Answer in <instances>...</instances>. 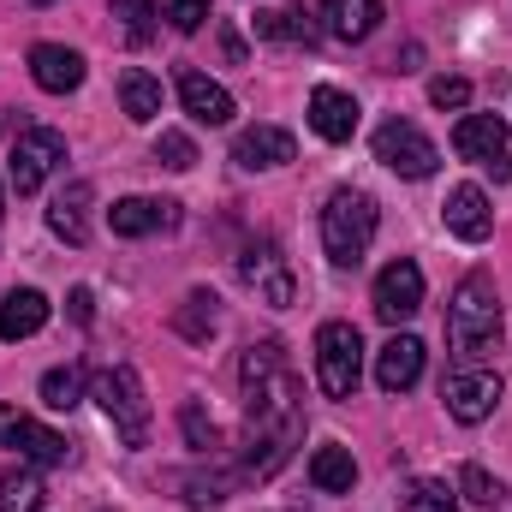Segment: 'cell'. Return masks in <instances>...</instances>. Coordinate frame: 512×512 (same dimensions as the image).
<instances>
[{"instance_id":"cell-33","label":"cell","mask_w":512,"mask_h":512,"mask_svg":"<svg viewBox=\"0 0 512 512\" xmlns=\"http://www.w3.org/2000/svg\"><path fill=\"white\" fill-rule=\"evenodd\" d=\"M167 18H173V30H203V18H209V0H167Z\"/></svg>"},{"instance_id":"cell-6","label":"cell","mask_w":512,"mask_h":512,"mask_svg":"<svg viewBox=\"0 0 512 512\" xmlns=\"http://www.w3.org/2000/svg\"><path fill=\"white\" fill-rule=\"evenodd\" d=\"M376 161L387 173H399V179H429L441 167V149L411 120H387V126H376Z\"/></svg>"},{"instance_id":"cell-27","label":"cell","mask_w":512,"mask_h":512,"mask_svg":"<svg viewBox=\"0 0 512 512\" xmlns=\"http://www.w3.org/2000/svg\"><path fill=\"white\" fill-rule=\"evenodd\" d=\"M399 512H459V501L447 495V483L411 477V483H399Z\"/></svg>"},{"instance_id":"cell-31","label":"cell","mask_w":512,"mask_h":512,"mask_svg":"<svg viewBox=\"0 0 512 512\" xmlns=\"http://www.w3.org/2000/svg\"><path fill=\"white\" fill-rule=\"evenodd\" d=\"M155 161L173 167V173H191V167H197V143H191L185 131H161V137H155Z\"/></svg>"},{"instance_id":"cell-1","label":"cell","mask_w":512,"mask_h":512,"mask_svg":"<svg viewBox=\"0 0 512 512\" xmlns=\"http://www.w3.org/2000/svg\"><path fill=\"white\" fill-rule=\"evenodd\" d=\"M239 399H245V477H274L298 435H304V382L280 340H256L239 358Z\"/></svg>"},{"instance_id":"cell-14","label":"cell","mask_w":512,"mask_h":512,"mask_svg":"<svg viewBox=\"0 0 512 512\" xmlns=\"http://www.w3.org/2000/svg\"><path fill=\"white\" fill-rule=\"evenodd\" d=\"M179 102H185V114H191L197 126H227V120H233V96H227L209 72H197V66L179 72Z\"/></svg>"},{"instance_id":"cell-11","label":"cell","mask_w":512,"mask_h":512,"mask_svg":"<svg viewBox=\"0 0 512 512\" xmlns=\"http://www.w3.org/2000/svg\"><path fill=\"white\" fill-rule=\"evenodd\" d=\"M370 304H376V316L393 322V328H399V322H411V316L423 310V268H417V262H405V256H399V262H387L382 274H376V298H370Z\"/></svg>"},{"instance_id":"cell-35","label":"cell","mask_w":512,"mask_h":512,"mask_svg":"<svg viewBox=\"0 0 512 512\" xmlns=\"http://www.w3.org/2000/svg\"><path fill=\"white\" fill-rule=\"evenodd\" d=\"M66 304H72V322H90V316H96V298H90V286H78Z\"/></svg>"},{"instance_id":"cell-28","label":"cell","mask_w":512,"mask_h":512,"mask_svg":"<svg viewBox=\"0 0 512 512\" xmlns=\"http://www.w3.org/2000/svg\"><path fill=\"white\" fill-rule=\"evenodd\" d=\"M78 399H84V370H78V364L42 376V405H48V411H72Z\"/></svg>"},{"instance_id":"cell-9","label":"cell","mask_w":512,"mask_h":512,"mask_svg":"<svg viewBox=\"0 0 512 512\" xmlns=\"http://www.w3.org/2000/svg\"><path fill=\"white\" fill-rule=\"evenodd\" d=\"M0 447H12L18 459H30V465H66V435H54V429H42L36 417H24L18 405H0Z\"/></svg>"},{"instance_id":"cell-16","label":"cell","mask_w":512,"mask_h":512,"mask_svg":"<svg viewBox=\"0 0 512 512\" xmlns=\"http://www.w3.org/2000/svg\"><path fill=\"white\" fill-rule=\"evenodd\" d=\"M310 126H316V137H328V143H352V131H358V102H352L346 90H334V84H316V90H310Z\"/></svg>"},{"instance_id":"cell-2","label":"cell","mask_w":512,"mask_h":512,"mask_svg":"<svg viewBox=\"0 0 512 512\" xmlns=\"http://www.w3.org/2000/svg\"><path fill=\"white\" fill-rule=\"evenodd\" d=\"M376 227H382L376 197L358 191V185H340V191L322 203V251H328V262H334V268H358V262L370 256Z\"/></svg>"},{"instance_id":"cell-13","label":"cell","mask_w":512,"mask_h":512,"mask_svg":"<svg viewBox=\"0 0 512 512\" xmlns=\"http://www.w3.org/2000/svg\"><path fill=\"white\" fill-rule=\"evenodd\" d=\"M30 78L48 90V96H66L84 84V54L78 48H60V42H36L30 48Z\"/></svg>"},{"instance_id":"cell-34","label":"cell","mask_w":512,"mask_h":512,"mask_svg":"<svg viewBox=\"0 0 512 512\" xmlns=\"http://www.w3.org/2000/svg\"><path fill=\"white\" fill-rule=\"evenodd\" d=\"M429 102H435V108H465V102H471V84H465V78H435V84H429Z\"/></svg>"},{"instance_id":"cell-4","label":"cell","mask_w":512,"mask_h":512,"mask_svg":"<svg viewBox=\"0 0 512 512\" xmlns=\"http://www.w3.org/2000/svg\"><path fill=\"white\" fill-rule=\"evenodd\" d=\"M90 399L108 411V423H114V435H120L126 447H149V399H143V376H137L131 364L102 370V376L90 382Z\"/></svg>"},{"instance_id":"cell-25","label":"cell","mask_w":512,"mask_h":512,"mask_svg":"<svg viewBox=\"0 0 512 512\" xmlns=\"http://www.w3.org/2000/svg\"><path fill=\"white\" fill-rule=\"evenodd\" d=\"M120 108H126V120L137 126H149V120H161V78H149V72H120Z\"/></svg>"},{"instance_id":"cell-30","label":"cell","mask_w":512,"mask_h":512,"mask_svg":"<svg viewBox=\"0 0 512 512\" xmlns=\"http://www.w3.org/2000/svg\"><path fill=\"white\" fill-rule=\"evenodd\" d=\"M179 423H185V441H191L197 453H209V459H215V447H221V429H215V417H209L197 399H185V405H179Z\"/></svg>"},{"instance_id":"cell-19","label":"cell","mask_w":512,"mask_h":512,"mask_svg":"<svg viewBox=\"0 0 512 512\" xmlns=\"http://www.w3.org/2000/svg\"><path fill=\"white\" fill-rule=\"evenodd\" d=\"M167 227H179V203H155V197H126V203H114V233H120V239L167 233Z\"/></svg>"},{"instance_id":"cell-20","label":"cell","mask_w":512,"mask_h":512,"mask_svg":"<svg viewBox=\"0 0 512 512\" xmlns=\"http://www.w3.org/2000/svg\"><path fill=\"white\" fill-rule=\"evenodd\" d=\"M90 197H96V191H90L84 179H72V185L48 203V227H54L66 245H84V239H90Z\"/></svg>"},{"instance_id":"cell-10","label":"cell","mask_w":512,"mask_h":512,"mask_svg":"<svg viewBox=\"0 0 512 512\" xmlns=\"http://www.w3.org/2000/svg\"><path fill=\"white\" fill-rule=\"evenodd\" d=\"M66 161V137L48 126L24 131L18 143H12V185H18V197H30V191H42V179L54 173Z\"/></svg>"},{"instance_id":"cell-3","label":"cell","mask_w":512,"mask_h":512,"mask_svg":"<svg viewBox=\"0 0 512 512\" xmlns=\"http://www.w3.org/2000/svg\"><path fill=\"white\" fill-rule=\"evenodd\" d=\"M447 340L459 358H483L495 352L501 340V292L489 274H465L453 286V304H447Z\"/></svg>"},{"instance_id":"cell-17","label":"cell","mask_w":512,"mask_h":512,"mask_svg":"<svg viewBox=\"0 0 512 512\" xmlns=\"http://www.w3.org/2000/svg\"><path fill=\"white\" fill-rule=\"evenodd\" d=\"M453 149H459L465 161L489 167L495 155H507V120H501V114H465V120L453 126Z\"/></svg>"},{"instance_id":"cell-24","label":"cell","mask_w":512,"mask_h":512,"mask_svg":"<svg viewBox=\"0 0 512 512\" xmlns=\"http://www.w3.org/2000/svg\"><path fill=\"white\" fill-rule=\"evenodd\" d=\"M382 24V0H328V30L340 42H364Z\"/></svg>"},{"instance_id":"cell-36","label":"cell","mask_w":512,"mask_h":512,"mask_svg":"<svg viewBox=\"0 0 512 512\" xmlns=\"http://www.w3.org/2000/svg\"><path fill=\"white\" fill-rule=\"evenodd\" d=\"M489 173H495V179L507 185V179H512V155H495V161H489Z\"/></svg>"},{"instance_id":"cell-8","label":"cell","mask_w":512,"mask_h":512,"mask_svg":"<svg viewBox=\"0 0 512 512\" xmlns=\"http://www.w3.org/2000/svg\"><path fill=\"white\" fill-rule=\"evenodd\" d=\"M441 399H447V411H453L459 423H483V417L501 405V376L483 370V364H459V370H447Z\"/></svg>"},{"instance_id":"cell-37","label":"cell","mask_w":512,"mask_h":512,"mask_svg":"<svg viewBox=\"0 0 512 512\" xmlns=\"http://www.w3.org/2000/svg\"><path fill=\"white\" fill-rule=\"evenodd\" d=\"M0 221H6V185H0Z\"/></svg>"},{"instance_id":"cell-23","label":"cell","mask_w":512,"mask_h":512,"mask_svg":"<svg viewBox=\"0 0 512 512\" xmlns=\"http://www.w3.org/2000/svg\"><path fill=\"white\" fill-rule=\"evenodd\" d=\"M310 483H316L322 495H352V483H358V459H352L340 441H322V447L310 453Z\"/></svg>"},{"instance_id":"cell-5","label":"cell","mask_w":512,"mask_h":512,"mask_svg":"<svg viewBox=\"0 0 512 512\" xmlns=\"http://www.w3.org/2000/svg\"><path fill=\"white\" fill-rule=\"evenodd\" d=\"M364 376V340L352 322H322L316 328V382L328 399H352Z\"/></svg>"},{"instance_id":"cell-18","label":"cell","mask_w":512,"mask_h":512,"mask_svg":"<svg viewBox=\"0 0 512 512\" xmlns=\"http://www.w3.org/2000/svg\"><path fill=\"white\" fill-rule=\"evenodd\" d=\"M417 376H423V340L393 334L382 352H376V382H382V393H405V387H417Z\"/></svg>"},{"instance_id":"cell-22","label":"cell","mask_w":512,"mask_h":512,"mask_svg":"<svg viewBox=\"0 0 512 512\" xmlns=\"http://www.w3.org/2000/svg\"><path fill=\"white\" fill-rule=\"evenodd\" d=\"M42 322H48V298L36 286H18L0 298V340H30Z\"/></svg>"},{"instance_id":"cell-21","label":"cell","mask_w":512,"mask_h":512,"mask_svg":"<svg viewBox=\"0 0 512 512\" xmlns=\"http://www.w3.org/2000/svg\"><path fill=\"white\" fill-rule=\"evenodd\" d=\"M215 328H221V298L215 292H185V304L173 310V334L179 340H191V346H209L215 340Z\"/></svg>"},{"instance_id":"cell-7","label":"cell","mask_w":512,"mask_h":512,"mask_svg":"<svg viewBox=\"0 0 512 512\" xmlns=\"http://www.w3.org/2000/svg\"><path fill=\"white\" fill-rule=\"evenodd\" d=\"M239 274H245V286H251L268 310H286V304L298 298L292 262H286V251H280L274 239H256V245H245V256H239Z\"/></svg>"},{"instance_id":"cell-15","label":"cell","mask_w":512,"mask_h":512,"mask_svg":"<svg viewBox=\"0 0 512 512\" xmlns=\"http://www.w3.org/2000/svg\"><path fill=\"white\" fill-rule=\"evenodd\" d=\"M298 155V143H292V131L280 126H251L233 137V161L245 167V173H262V167H286Z\"/></svg>"},{"instance_id":"cell-12","label":"cell","mask_w":512,"mask_h":512,"mask_svg":"<svg viewBox=\"0 0 512 512\" xmlns=\"http://www.w3.org/2000/svg\"><path fill=\"white\" fill-rule=\"evenodd\" d=\"M441 209H447V233L465 239V245H483V239L495 233V209H489V197H483L477 185H453Z\"/></svg>"},{"instance_id":"cell-29","label":"cell","mask_w":512,"mask_h":512,"mask_svg":"<svg viewBox=\"0 0 512 512\" xmlns=\"http://www.w3.org/2000/svg\"><path fill=\"white\" fill-rule=\"evenodd\" d=\"M459 495H465V501H471V507H501V501H507V483H501V477H489V471H483V465H465V471H459Z\"/></svg>"},{"instance_id":"cell-26","label":"cell","mask_w":512,"mask_h":512,"mask_svg":"<svg viewBox=\"0 0 512 512\" xmlns=\"http://www.w3.org/2000/svg\"><path fill=\"white\" fill-rule=\"evenodd\" d=\"M36 507H42V477L24 471V465H12L0 477V512H36Z\"/></svg>"},{"instance_id":"cell-32","label":"cell","mask_w":512,"mask_h":512,"mask_svg":"<svg viewBox=\"0 0 512 512\" xmlns=\"http://www.w3.org/2000/svg\"><path fill=\"white\" fill-rule=\"evenodd\" d=\"M114 6V18L126 24L131 42H149L155 36V0H108Z\"/></svg>"}]
</instances>
